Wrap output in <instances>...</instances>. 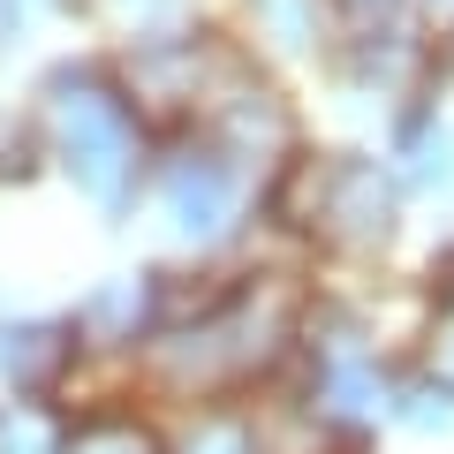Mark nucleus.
<instances>
[{"label": "nucleus", "mask_w": 454, "mask_h": 454, "mask_svg": "<svg viewBox=\"0 0 454 454\" xmlns=\"http://www.w3.org/2000/svg\"><path fill=\"white\" fill-rule=\"evenodd\" d=\"M424 8V23H439V16H454V0H417Z\"/></svg>", "instance_id": "2"}, {"label": "nucleus", "mask_w": 454, "mask_h": 454, "mask_svg": "<svg viewBox=\"0 0 454 454\" xmlns=\"http://www.w3.org/2000/svg\"><path fill=\"white\" fill-rule=\"evenodd\" d=\"M394 16H424L417 0H340V23H394Z\"/></svg>", "instance_id": "1"}]
</instances>
